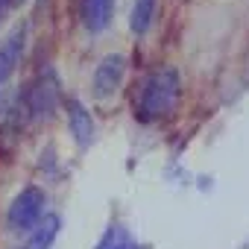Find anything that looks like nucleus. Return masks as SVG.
<instances>
[{
  "mask_svg": "<svg viewBox=\"0 0 249 249\" xmlns=\"http://www.w3.org/2000/svg\"><path fill=\"white\" fill-rule=\"evenodd\" d=\"M47 214V194L36 185L24 188L21 194H15V199L6 208V226L15 234H30Z\"/></svg>",
  "mask_w": 249,
  "mask_h": 249,
  "instance_id": "nucleus-2",
  "label": "nucleus"
},
{
  "mask_svg": "<svg viewBox=\"0 0 249 249\" xmlns=\"http://www.w3.org/2000/svg\"><path fill=\"white\" fill-rule=\"evenodd\" d=\"M65 108H68V129H71L76 147H79V150H88V147L94 144V132H97L91 111H88V108L82 106V100H76V97H71Z\"/></svg>",
  "mask_w": 249,
  "mask_h": 249,
  "instance_id": "nucleus-5",
  "label": "nucleus"
},
{
  "mask_svg": "<svg viewBox=\"0 0 249 249\" xmlns=\"http://www.w3.org/2000/svg\"><path fill=\"white\" fill-rule=\"evenodd\" d=\"M126 76V59L120 53H108L97 68H94V97L97 100H108L117 94V88L123 85Z\"/></svg>",
  "mask_w": 249,
  "mask_h": 249,
  "instance_id": "nucleus-4",
  "label": "nucleus"
},
{
  "mask_svg": "<svg viewBox=\"0 0 249 249\" xmlns=\"http://www.w3.org/2000/svg\"><path fill=\"white\" fill-rule=\"evenodd\" d=\"M9 3H12V0H0V18H3V15H6V9H9Z\"/></svg>",
  "mask_w": 249,
  "mask_h": 249,
  "instance_id": "nucleus-12",
  "label": "nucleus"
},
{
  "mask_svg": "<svg viewBox=\"0 0 249 249\" xmlns=\"http://www.w3.org/2000/svg\"><path fill=\"white\" fill-rule=\"evenodd\" d=\"M111 18H114V0H79V21L91 36L108 30Z\"/></svg>",
  "mask_w": 249,
  "mask_h": 249,
  "instance_id": "nucleus-7",
  "label": "nucleus"
},
{
  "mask_svg": "<svg viewBox=\"0 0 249 249\" xmlns=\"http://www.w3.org/2000/svg\"><path fill=\"white\" fill-rule=\"evenodd\" d=\"M156 9H159V0H135L129 15V30L135 36H147L156 21Z\"/></svg>",
  "mask_w": 249,
  "mask_h": 249,
  "instance_id": "nucleus-9",
  "label": "nucleus"
},
{
  "mask_svg": "<svg viewBox=\"0 0 249 249\" xmlns=\"http://www.w3.org/2000/svg\"><path fill=\"white\" fill-rule=\"evenodd\" d=\"M59 79L53 71L38 73L27 88H24V111L30 120H50L56 106H59Z\"/></svg>",
  "mask_w": 249,
  "mask_h": 249,
  "instance_id": "nucleus-3",
  "label": "nucleus"
},
{
  "mask_svg": "<svg viewBox=\"0 0 249 249\" xmlns=\"http://www.w3.org/2000/svg\"><path fill=\"white\" fill-rule=\"evenodd\" d=\"M94 249H138V243H135L132 231L123 226V223H111V226L103 231V237L97 240Z\"/></svg>",
  "mask_w": 249,
  "mask_h": 249,
  "instance_id": "nucleus-10",
  "label": "nucleus"
},
{
  "mask_svg": "<svg viewBox=\"0 0 249 249\" xmlns=\"http://www.w3.org/2000/svg\"><path fill=\"white\" fill-rule=\"evenodd\" d=\"M9 100H12V94H9L6 88H0V117H3L6 111H12V108H9Z\"/></svg>",
  "mask_w": 249,
  "mask_h": 249,
  "instance_id": "nucleus-11",
  "label": "nucleus"
},
{
  "mask_svg": "<svg viewBox=\"0 0 249 249\" xmlns=\"http://www.w3.org/2000/svg\"><path fill=\"white\" fill-rule=\"evenodd\" d=\"M59 229H62V217L59 214H44V220L27 234L24 249H50L53 240L59 237Z\"/></svg>",
  "mask_w": 249,
  "mask_h": 249,
  "instance_id": "nucleus-8",
  "label": "nucleus"
},
{
  "mask_svg": "<svg viewBox=\"0 0 249 249\" xmlns=\"http://www.w3.org/2000/svg\"><path fill=\"white\" fill-rule=\"evenodd\" d=\"M24 47H27V27L18 24L0 44V85H6L9 76L15 73V68L21 65V56H24Z\"/></svg>",
  "mask_w": 249,
  "mask_h": 249,
  "instance_id": "nucleus-6",
  "label": "nucleus"
},
{
  "mask_svg": "<svg viewBox=\"0 0 249 249\" xmlns=\"http://www.w3.org/2000/svg\"><path fill=\"white\" fill-rule=\"evenodd\" d=\"M179 94H182V76L176 68H159L147 73L135 97V117H141L144 123L167 117L176 108Z\"/></svg>",
  "mask_w": 249,
  "mask_h": 249,
  "instance_id": "nucleus-1",
  "label": "nucleus"
}]
</instances>
